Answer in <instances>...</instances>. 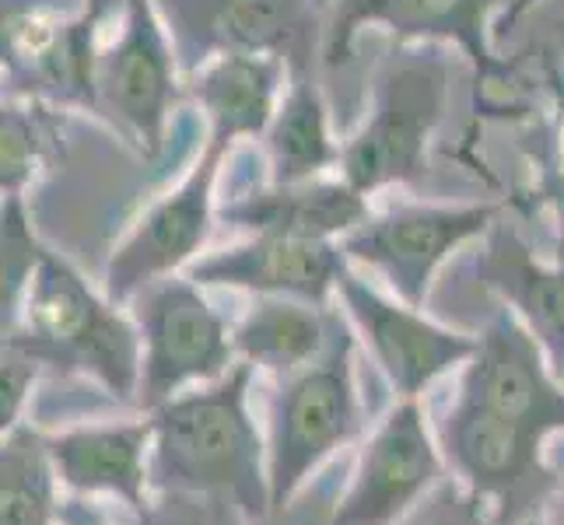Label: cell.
<instances>
[{
	"label": "cell",
	"mask_w": 564,
	"mask_h": 525,
	"mask_svg": "<svg viewBox=\"0 0 564 525\" xmlns=\"http://www.w3.org/2000/svg\"><path fill=\"white\" fill-rule=\"evenodd\" d=\"M257 375L236 361L221 379L154 406L151 494H214L236 501L252 525L270 518L267 438L252 414Z\"/></svg>",
	"instance_id": "cell-1"
},
{
	"label": "cell",
	"mask_w": 564,
	"mask_h": 525,
	"mask_svg": "<svg viewBox=\"0 0 564 525\" xmlns=\"http://www.w3.org/2000/svg\"><path fill=\"white\" fill-rule=\"evenodd\" d=\"M358 337L337 308L334 333L323 354L274 379L263 403L270 518H281L337 452L351 449L368 435L372 411L358 385Z\"/></svg>",
	"instance_id": "cell-2"
},
{
	"label": "cell",
	"mask_w": 564,
	"mask_h": 525,
	"mask_svg": "<svg viewBox=\"0 0 564 525\" xmlns=\"http://www.w3.org/2000/svg\"><path fill=\"white\" fill-rule=\"evenodd\" d=\"M8 340L39 364H53L61 372L91 379L112 400H138V326L120 313V305L99 295L82 277V270H74L50 249H43V256H39L22 302V319Z\"/></svg>",
	"instance_id": "cell-3"
},
{
	"label": "cell",
	"mask_w": 564,
	"mask_h": 525,
	"mask_svg": "<svg viewBox=\"0 0 564 525\" xmlns=\"http://www.w3.org/2000/svg\"><path fill=\"white\" fill-rule=\"evenodd\" d=\"M449 106V56L442 43H414L389 53L382 64L372 109L361 130L340 147V179L361 197L414 183L427 165V144Z\"/></svg>",
	"instance_id": "cell-4"
},
{
	"label": "cell",
	"mask_w": 564,
	"mask_h": 525,
	"mask_svg": "<svg viewBox=\"0 0 564 525\" xmlns=\"http://www.w3.org/2000/svg\"><path fill=\"white\" fill-rule=\"evenodd\" d=\"M427 417L449 477L488 501L505 525L547 508L557 491L547 435L459 396L456 389L445 403L427 406Z\"/></svg>",
	"instance_id": "cell-5"
},
{
	"label": "cell",
	"mask_w": 564,
	"mask_h": 525,
	"mask_svg": "<svg viewBox=\"0 0 564 525\" xmlns=\"http://www.w3.org/2000/svg\"><path fill=\"white\" fill-rule=\"evenodd\" d=\"M130 319L141 337V375L133 400L141 414H151L193 385L221 379L239 361L231 322L186 274L144 287L130 302Z\"/></svg>",
	"instance_id": "cell-6"
},
{
	"label": "cell",
	"mask_w": 564,
	"mask_h": 525,
	"mask_svg": "<svg viewBox=\"0 0 564 525\" xmlns=\"http://www.w3.org/2000/svg\"><path fill=\"white\" fill-rule=\"evenodd\" d=\"M449 477L421 400H397L358 441L323 525H400Z\"/></svg>",
	"instance_id": "cell-7"
},
{
	"label": "cell",
	"mask_w": 564,
	"mask_h": 525,
	"mask_svg": "<svg viewBox=\"0 0 564 525\" xmlns=\"http://www.w3.org/2000/svg\"><path fill=\"white\" fill-rule=\"evenodd\" d=\"M501 204H397L351 228L340 239L344 256L372 270L393 295L424 308L435 274L456 249L498 225Z\"/></svg>",
	"instance_id": "cell-8"
},
{
	"label": "cell",
	"mask_w": 564,
	"mask_h": 525,
	"mask_svg": "<svg viewBox=\"0 0 564 525\" xmlns=\"http://www.w3.org/2000/svg\"><path fill=\"white\" fill-rule=\"evenodd\" d=\"M337 302L397 400H421L435 382L459 372L474 354L477 337L438 326L421 308L382 295L372 281L358 274L351 260L337 281Z\"/></svg>",
	"instance_id": "cell-9"
},
{
	"label": "cell",
	"mask_w": 564,
	"mask_h": 525,
	"mask_svg": "<svg viewBox=\"0 0 564 525\" xmlns=\"http://www.w3.org/2000/svg\"><path fill=\"white\" fill-rule=\"evenodd\" d=\"M225 154L228 147L207 141L180 186L154 200L112 249L102 274V295L112 305H130L144 287L180 274L200 256L210 236V221L218 214L214 186H218Z\"/></svg>",
	"instance_id": "cell-10"
},
{
	"label": "cell",
	"mask_w": 564,
	"mask_h": 525,
	"mask_svg": "<svg viewBox=\"0 0 564 525\" xmlns=\"http://www.w3.org/2000/svg\"><path fill=\"white\" fill-rule=\"evenodd\" d=\"M99 116L120 127L148 158L162 154L180 99V61L154 0H130L120 29L99 50Z\"/></svg>",
	"instance_id": "cell-11"
},
{
	"label": "cell",
	"mask_w": 564,
	"mask_h": 525,
	"mask_svg": "<svg viewBox=\"0 0 564 525\" xmlns=\"http://www.w3.org/2000/svg\"><path fill=\"white\" fill-rule=\"evenodd\" d=\"M154 11L186 77L228 53L313 67L316 18L308 0H154Z\"/></svg>",
	"instance_id": "cell-12"
},
{
	"label": "cell",
	"mask_w": 564,
	"mask_h": 525,
	"mask_svg": "<svg viewBox=\"0 0 564 525\" xmlns=\"http://www.w3.org/2000/svg\"><path fill=\"white\" fill-rule=\"evenodd\" d=\"M453 389L547 438L564 435V382L512 308H501L480 329Z\"/></svg>",
	"instance_id": "cell-13"
},
{
	"label": "cell",
	"mask_w": 564,
	"mask_h": 525,
	"mask_svg": "<svg viewBox=\"0 0 564 525\" xmlns=\"http://www.w3.org/2000/svg\"><path fill=\"white\" fill-rule=\"evenodd\" d=\"M505 4L509 0H337L326 29L323 61L329 67L351 61L355 39L368 25L393 32L403 46L453 43L470 56L477 74H505V64L491 50L495 11Z\"/></svg>",
	"instance_id": "cell-14"
},
{
	"label": "cell",
	"mask_w": 564,
	"mask_h": 525,
	"mask_svg": "<svg viewBox=\"0 0 564 525\" xmlns=\"http://www.w3.org/2000/svg\"><path fill=\"white\" fill-rule=\"evenodd\" d=\"M344 266L347 256L340 242L252 236L249 242L197 256L183 274L200 287L249 291L252 298H295L329 308Z\"/></svg>",
	"instance_id": "cell-15"
},
{
	"label": "cell",
	"mask_w": 564,
	"mask_h": 525,
	"mask_svg": "<svg viewBox=\"0 0 564 525\" xmlns=\"http://www.w3.org/2000/svg\"><path fill=\"white\" fill-rule=\"evenodd\" d=\"M61 491L74 497H112L141 512L151 501V417L77 424L46 438Z\"/></svg>",
	"instance_id": "cell-16"
},
{
	"label": "cell",
	"mask_w": 564,
	"mask_h": 525,
	"mask_svg": "<svg viewBox=\"0 0 564 525\" xmlns=\"http://www.w3.org/2000/svg\"><path fill=\"white\" fill-rule=\"evenodd\" d=\"M99 22L77 11H39L18 39L8 64L11 85L29 95L67 109L99 112Z\"/></svg>",
	"instance_id": "cell-17"
},
{
	"label": "cell",
	"mask_w": 564,
	"mask_h": 525,
	"mask_svg": "<svg viewBox=\"0 0 564 525\" xmlns=\"http://www.w3.org/2000/svg\"><path fill=\"white\" fill-rule=\"evenodd\" d=\"M218 214L252 236H281L308 242H340L368 214V197L344 179H302V183H267L236 193L218 207Z\"/></svg>",
	"instance_id": "cell-18"
},
{
	"label": "cell",
	"mask_w": 564,
	"mask_h": 525,
	"mask_svg": "<svg viewBox=\"0 0 564 525\" xmlns=\"http://www.w3.org/2000/svg\"><path fill=\"white\" fill-rule=\"evenodd\" d=\"M480 284L512 308L564 382V260L543 263L509 225H495L477 260Z\"/></svg>",
	"instance_id": "cell-19"
},
{
	"label": "cell",
	"mask_w": 564,
	"mask_h": 525,
	"mask_svg": "<svg viewBox=\"0 0 564 525\" xmlns=\"http://www.w3.org/2000/svg\"><path fill=\"white\" fill-rule=\"evenodd\" d=\"M288 64L281 56L228 53L214 56L197 74H189V95L207 120V141L231 151V144L263 138L274 120Z\"/></svg>",
	"instance_id": "cell-20"
},
{
	"label": "cell",
	"mask_w": 564,
	"mask_h": 525,
	"mask_svg": "<svg viewBox=\"0 0 564 525\" xmlns=\"http://www.w3.org/2000/svg\"><path fill=\"white\" fill-rule=\"evenodd\" d=\"M337 308H319L295 298H252L239 322H231V343L239 361L252 364L260 375L284 379L313 364L334 333Z\"/></svg>",
	"instance_id": "cell-21"
},
{
	"label": "cell",
	"mask_w": 564,
	"mask_h": 525,
	"mask_svg": "<svg viewBox=\"0 0 564 525\" xmlns=\"http://www.w3.org/2000/svg\"><path fill=\"white\" fill-rule=\"evenodd\" d=\"M270 183L319 179L340 162V147L329 133V109L308 67H288V85L267 133Z\"/></svg>",
	"instance_id": "cell-22"
},
{
	"label": "cell",
	"mask_w": 564,
	"mask_h": 525,
	"mask_svg": "<svg viewBox=\"0 0 564 525\" xmlns=\"http://www.w3.org/2000/svg\"><path fill=\"white\" fill-rule=\"evenodd\" d=\"M61 504L46 438L18 427L0 441V525H61Z\"/></svg>",
	"instance_id": "cell-23"
},
{
	"label": "cell",
	"mask_w": 564,
	"mask_h": 525,
	"mask_svg": "<svg viewBox=\"0 0 564 525\" xmlns=\"http://www.w3.org/2000/svg\"><path fill=\"white\" fill-rule=\"evenodd\" d=\"M43 256L22 197L0 200V343L14 337L29 281Z\"/></svg>",
	"instance_id": "cell-24"
},
{
	"label": "cell",
	"mask_w": 564,
	"mask_h": 525,
	"mask_svg": "<svg viewBox=\"0 0 564 525\" xmlns=\"http://www.w3.org/2000/svg\"><path fill=\"white\" fill-rule=\"evenodd\" d=\"M46 154V120L39 109L0 102V200L22 197Z\"/></svg>",
	"instance_id": "cell-25"
},
{
	"label": "cell",
	"mask_w": 564,
	"mask_h": 525,
	"mask_svg": "<svg viewBox=\"0 0 564 525\" xmlns=\"http://www.w3.org/2000/svg\"><path fill=\"white\" fill-rule=\"evenodd\" d=\"M130 525H252L236 501L214 494H151L141 512H133Z\"/></svg>",
	"instance_id": "cell-26"
},
{
	"label": "cell",
	"mask_w": 564,
	"mask_h": 525,
	"mask_svg": "<svg viewBox=\"0 0 564 525\" xmlns=\"http://www.w3.org/2000/svg\"><path fill=\"white\" fill-rule=\"evenodd\" d=\"M400 525H505L488 501L470 494L456 477H445Z\"/></svg>",
	"instance_id": "cell-27"
},
{
	"label": "cell",
	"mask_w": 564,
	"mask_h": 525,
	"mask_svg": "<svg viewBox=\"0 0 564 525\" xmlns=\"http://www.w3.org/2000/svg\"><path fill=\"white\" fill-rule=\"evenodd\" d=\"M39 368L43 364L25 354L22 347H14L11 340L0 343V441L22 427V414L39 382Z\"/></svg>",
	"instance_id": "cell-28"
},
{
	"label": "cell",
	"mask_w": 564,
	"mask_h": 525,
	"mask_svg": "<svg viewBox=\"0 0 564 525\" xmlns=\"http://www.w3.org/2000/svg\"><path fill=\"white\" fill-rule=\"evenodd\" d=\"M85 0H0V67L11 64L18 39L39 11H77Z\"/></svg>",
	"instance_id": "cell-29"
},
{
	"label": "cell",
	"mask_w": 564,
	"mask_h": 525,
	"mask_svg": "<svg viewBox=\"0 0 564 525\" xmlns=\"http://www.w3.org/2000/svg\"><path fill=\"white\" fill-rule=\"evenodd\" d=\"M61 525H112L102 504H95L91 497H74L67 494L61 504Z\"/></svg>",
	"instance_id": "cell-30"
},
{
	"label": "cell",
	"mask_w": 564,
	"mask_h": 525,
	"mask_svg": "<svg viewBox=\"0 0 564 525\" xmlns=\"http://www.w3.org/2000/svg\"><path fill=\"white\" fill-rule=\"evenodd\" d=\"M551 462H554V470H557V491L554 497L547 501V508H543V515H547L551 525H564V445L554 452H547Z\"/></svg>",
	"instance_id": "cell-31"
},
{
	"label": "cell",
	"mask_w": 564,
	"mask_h": 525,
	"mask_svg": "<svg viewBox=\"0 0 564 525\" xmlns=\"http://www.w3.org/2000/svg\"><path fill=\"white\" fill-rule=\"evenodd\" d=\"M536 4H543V0H509V4H505V8L498 11V18H495V35L512 32Z\"/></svg>",
	"instance_id": "cell-32"
},
{
	"label": "cell",
	"mask_w": 564,
	"mask_h": 525,
	"mask_svg": "<svg viewBox=\"0 0 564 525\" xmlns=\"http://www.w3.org/2000/svg\"><path fill=\"white\" fill-rule=\"evenodd\" d=\"M127 4H130V0H85V4H82V11H85V14L91 18V22L106 25L109 18H120Z\"/></svg>",
	"instance_id": "cell-33"
},
{
	"label": "cell",
	"mask_w": 564,
	"mask_h": 525,
	"mask_svg": "<svg viewBox=\"0 0 564 525\" xmlns=\"http://www.w3.org/2000/svg\"><path fill=\"white\" fill-rule=\"evenodd\" d=\"M516 525H551V522H547V515H543V512H536V515L522 518V522H516Z\"/></svg>",
	"instance_id": "cell-34"
}]
</instances>
